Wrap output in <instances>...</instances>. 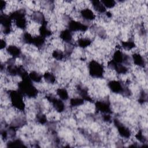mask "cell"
I'll list each match as a JSON object with an SVG mask.
<instances>
[{
    "instance_id": "1",
    "label": "cell",
    "mask_w": 148,
    "mask_h": 148,
    "mask_svg": "<svg viewBox=\"0 0 148 148\" xmlns=\"http://www.w3.org/2000/svg\"><path fill=\"white\" fill-rule=\"evenodd\" d=\"M88 70L90 75L94 77H101L104 73L103 65L95 60L89 62Z\"/></svg>"
},
{
    "instance_id": "2",
    "label": "cell",
    "mask_w": 148,
    "mask_h": 148,
    "mask_svg": "<svg viewBox=\"0 0 148 148\" xmlns=\"http://www.w3.org/2000/svg\"><path fill=\"white\" fill-rule=\"evenodd\" d=\"M114 123L117 127V131L121 136L124 138H128L130 137L131 132L128 128L122 124L118 120H115Z\"/></svg>"
},
{
    "instance_id": "3",
    "label": "cell",
    "mask_w": 148,
    "mask_h": 148,
    "mask_svg": "<svg viewBox=\"0 0 148 148\" xmlns=\"http://www.w3.org/2000/svg\"><path fill=\"white\" fill-rule=\"evenodd\" d=\"M96 108L99 112L105 114H108L111 112L109 103L106 101L97 102L96 103Z\"/></svg>"
},
{
    "instance_id": "4",
    "label": "cell",
    "mask_w": 148,
    "mask_h": 148,
    "mask_svg": "<svg viewBox=\"0 0 148 148\" xmlns=\"http://www.w3.org/2000/svg\"><path fill=\"white\" fill-rule=\"evenodd\" d=\"M80 14L83 19L86 21H91L95 18V15L92 10L87 8H83L81 10Z\"/></svg>"
},
{
    "instance_id": "5",
    "label": "cell",
    "mask_w": 148,
    "mask_h": 148,
    "mask_svg": "<svg viewBox=\"0 0 148 148\" xmlns=\"http://www.w3.org/2000/svg\"><path fill=\"white\" fill-rule=\"evenodd\" d=\"M6 52L13 58H16L21 56V51L20 47L16 45H10L6 49Z\"/></svg>"
},
{
    "instance_id": "6",
    "label": "cell",
    "mask_w": 148,
    "mask_h": 148,
    "mask_svg": "<svg viewBox=\"0 0 148 148\" xmlns=\"http://www.w3.org/2000/svg\"><path fill=\"white\" fill-rule=\"evenodd\" d=\"M60 37L66 43H71L73 38L72 32L69 29H64L61 31Z\"/></svg>"
},
{
    "instance_id": "7",
    "label": "cell",
    "mask_w": 148,
    "mask_h": 148,
    "mask_svg": "<svg viewBox=\"0 0 148 148\" xmlns=\"http://www.w3.org/2000/svg\"><path fill=\"white\" fill-rule=\"evenodd\" d=\"M132 59L134 64L140 67H144L145 61L143 57L139 53H135L132 54Z\"/></svg>"
},
{
    "instance_id": "8",
    "label": "cell",
    "mask_w": 148,
    "mask_h": 148,
    "mask_svg": "<svg viewBox=\"0 0 148 148\" xmlns=\"http://www.w3.org/2000/svg\"><path fill=\"white\" fill-rule=\"evenodd\" d=\"M91 3L93 6V8L97 12L101 13H105L106 12V8L102 4L101 1H93L91 2Z\"/></svg>"
},
{
    "instance_id": "9",
    "label": "cell",
    "mask_w": 148,
    "mask_h": 148,
    "mask_svg": "<svg viewBox=\"0 0 148 148\" xmlns=\"http://www.w3.org/2000/svg\"><path fill=\"white\" fill-rule=\"evenodd\" d=\"M77 43L80 47L82 48H85L90 45V44L91 43V40L88 37L87 38L81 36L77 39Z\"/></svg>"
},
{
    "instance_id": "10",
    "label": "cell",
    "mask_w": 148,
    "mask_h": 148,
    "mask_svg": "<svg viewBox=\"0 0 148 148\" xmlns=\"http://www.w3.org/2000/svg\"><path fill=\"white\" fill-rule=\"evenodd\" d=\"M29 77L31 80H32L35 82L38 83L41 81L42 75L36 71H32L30 72V73L29 75Z\"/></svg>"
},
{
    "instance_id": "11",
    "label": "cell",
    "mask_w": 148,
    "mask_h": 148,
    "mask_svg": "<svg viewBox=\"0 0 148 148\" xmlns=\"http://www.w3.org/2000/svg\"><path fill=\"white\" fill-rule=\"evenodd\" d=\"M57 94L61 100H66L68 99V93L66 89L59 88L57 90Z\"/></svg>"
},
{
    "instance_id": "12",
    "label": "cell",
    "mask_w": 148,
    "mask_h": 148,
    "mask_svg": "<svg viewBox=\"0 0 148 148\" xmlns=\"http://www.w3.org/2000/svg\"><path fill=\"white\" fill-rule=\"evenodd\" d=\"M43 77L45 80L48 83H50V84H54L56 81V76L54 75L53 73L51 72H45V73L43 75Z\"/></svg>"
},
{
    "instance_id": "13",
    "label": "cell",
    "mask_w": 148,
    "mask_h": 148,
    "mask_svg": "<svg viewBox=\"0 0 148 148\" xmlns=\"http://www.w3.org/2000/svg\"><path fill=\"white\" fill-rule=\"evenodd\" d=\"M84 103V99L82 98L79 97H75L73 98L70 100V104L72 106L75 107L80 106Z\"/></svg>"
},
{
    "instance_id": "14",
    "label": "cell",
    "mask_w": 148,
    "mask_h": 148,
    "mask_svg": "<svg viewBox=\"0 0 148 148\" xmlns=\"http://www.w3.org/2000/svg\"><path fill=\"white\" fill-rule=\"evenodd\" d=\"M101 2L104 5L105 8H113L115 5L116 2L114 1H111V0H105V1H102Z\"/></svg>"
}]
</instances>
